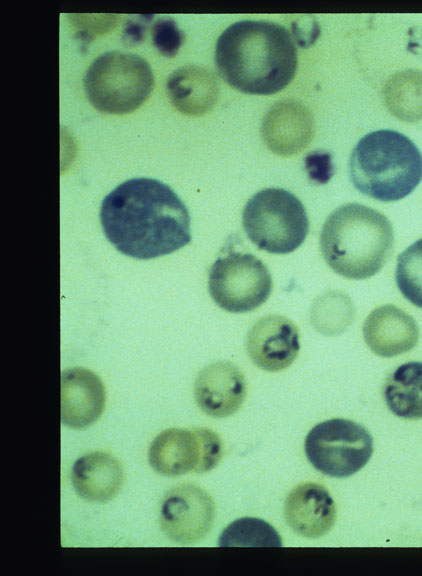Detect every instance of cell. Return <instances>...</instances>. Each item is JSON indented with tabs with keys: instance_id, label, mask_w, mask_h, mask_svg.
I'll return each instance as SVG.
<instances>
[{
	"instance_id": "15",
	"label": "cell",
	"mask_w": 422,
	"mask_h": 576,
	"mask_svg": "<svg viewBox=\"0 0 422 576\" xmlns=\"http://www.w3.org/2000/svg\"><path fill=\"white\" fill-rule=\"evenodd\" d=\"M363 336L372 352L381 357H393L414 348L419 340L416 321L394 305L374 309L365 319Z\"/></svg>"
},
{
	"instance_id": "12",
	"label": "cell",
	"mask_w": 422,
	"mask_h": 576,
	"mask_svg": "<svg viewBox=\"0 0 422 576\" xmlns=\"http://www.w3.org/2000/svg\"><path fill=\"white\" fill-rule=\"evenodd\" d=\"M284 516L288 526L297 534L319 538L335 524V502L324 486L313 482L302 483L288 494Z\"/></svg>"
},
{
	"instance_id": "18",
	"label": "cell",
	"mask_w": 422,
	"mask_h": 576,
	"mask_svg": "<svg viewBox=\"0 0 422 576\" xmlns=\"http://www.w3.org/2000/svg\"><path fill=\"white\" fill-rule=\"evenodd\" d=\"M218 88L215 76L196 65L177 69L167 81L171 102L187 115H201L209 111L217 100Z\"/></svg>"
},
{
	"instance_id": "27",
	"label": "cell",
	"mask_w": 422,
	"mask_h": 576,
	"mask_svg": "<svg viewBox=\"0 0 422 576\" xmlns=\"http://www.w3.org/2000/svg\"><path fill=\"white\" fill-rule=\"evenodd\" d=\"M145 30V24L139 22H130L126 25V29L124 31L125 41L130 42L131 44H135L143 38Z\"/></svg>"
},
{
	"instance_id": "9",
	"label": "cell",
	"mask_w": 422,
	"mask_h": 576,
	"mask_svg": "<svg viewBox=\"0 0 422 576\" xmlns=\"http://www.w3.org/2000/svg\"><path fill=\"white\" fill-rule=\"evenodd\" d=\"M215 519V505L210 495L194 484L173 487L164 497L160 526L165 535L181 544H191L205 537Z\"/></svg>"
},
{
	"instance_id": "8",
	"label": "cell",
	"mask_w": 422,
	"mask_h": 576,
	"mask_svg": "<svg viewBox=\"0 0 422 576\" xmlns=\"http://www.w3.org/2000/svg\"><path fill=\"white\" fill-rule=\"evenodd\" d=\"M209 294L225 311L247 313L269 298L273 282L265 264L250 253L231 252L211 266Z\"/></svg>"
},
{
	"instance_id": "24",
	"label": "cell",
	"mask_w": 422,
	"mask_h": 576,
	"mask_svg": "<svg viewBox=\"0 0 422 576\" xmlns=\"http://www.w3.org/2000/svg\"><path fill=\"white\" fill-rule=\"evenodd\" d=\"M152 40L161 54L172 57L182 45L183 34L172 19L163 18L154 24Z\"/></svg>"
},
{
	"instance_id": "16",
	"label": "cell",
	"mask_w": 422,
	"mask_h": 576,
	"mask_svg": "<svg viewBox=\"0 0 422 576\" xmlns=\"http://www.w3.org/2000/svg\"><path fill=\"white\" fill-rule=\"evenodd\" d=\"M123 469L110 453L95 451L77 459L72 468V485L76 493L91 502L113 499L123 484Z\"/></svg>"
},
{
	"instance_id": "22",
	"label": "cell",
	"mask_w": 422,
	"mask_h": 576,
	"mask_svg": "<svg viewBox=\"0 0 422 576\" xmlns=\"http://www.w3.org/2000/svg\"><path fill=\"white\" fill-rule=\"evenodd\" d=\"M395 280L402 295L422 309V238L398 256Z\"/></svg>"
},
{
	"instance_id": "14",
	"label": "cell",
	"mask_w": 422,
	"mask_h": 576,
	"mask_svg": "<svg viewBox=\"0 0 422 576\" xmlns=\"http://www.w3.org/2000/svg\"><path fill=\"white\" fill-rule=\"evenodd\" d=\"M105 407V390L97 375L89 370H66L61 378V423L83 429L95 423Z\"/></svg>"
},
{
	"instance_id": "2",
	"label": "cell",
	"mask_w": 422,
	"mask_h": 576,
	"mask_svg": "<svg viewBox=\"0 0 422 576\" xmlns=\"http://www.w3.org/2000/svg\"><path fill=\"white\" fill-rule=\"evenodd\" d=\"M215 62L235 89L269 95L285 88L297 70V49L288 30L268 21L243 20L219 36Z\"/></svg>"
},
{
	"instance_id": "13",
	"label": "cell",
	"mask_w": 422,
	"mask_h": 576,
	"mask_svg": "<svg viewBox=\"0 0 422 576\" xmlns=\"http://www.w3.org/2000/svg\"><path fill=\"white\" fill-rule=\"evenodd\" d=\"M261 134L272 152L283 156L298 153L313 137L312 114L307 107L297 101H280L265 115Z\"/></svg>"
},
{
	"instance_id": "25",
	"label": "cell",
	"mask_w": 422,
	"mask_h": 576,
	"mask_svg": "<svg viewBox=\"0 0 422 576\" xmlns=\"http://www.w3.org/2000/svg\"><path fill=\"white\" fill-rule=\"evenodd\" d=\"M200 446V461L197 473L208 472L220 462L223 454L222 442L219 436L208 428H195Z\"/></svg>"
},
{
	"instance_id": "20",
	"label": "cell",
	"mask_w": 422,
	"mask_h": 576,
	"mask_svg": "<svg viewBox=\"0 0 422 576\" xmlns=\"http://www.w3.org/2000/svg\"><path fill=\"white\" fill-rule=\"evenodd\" d=\"M388 110L405 122L422 120V71L406 69L394 73L384 86Z\"/></svg>"
},
{
	"instance_id": "26",
	"label": "cell",
	"mask_w": 422,
	"mask_h": 576,
	"mask_svg": "<svg viewBox=\"0 0 422 576\" xmlns=\"http://www.w3.org/2000/svg\"><path fill=\"white\" fill-rule=\"evenodd\" d=\"M306 166L309 175L320 182H327L331 177L330 159L326 155L312 154L306 158Z\"/></svg>"
},
{
	"instance_id": "17",
	"label": "cell",
	"mask_w": 422,
	"mask_h": 576,
	"mask_svg": "<svg viewBox=\"0 0 422 576\" xmlns=\"http://www.w3.org/2000/svg\"><path fill=\"white\" fill-rule=\"evenodd\" d=\"M148 460L161 475L180 476L195 471L200 461V446L195 428H169L152 441Z\"/></svg>"
},
{
	"instance_id": "19",
	"label": "cell",
	"mask_w": 422,
	"mask_h": 576,
	"mask_svg": "<svg viewBox=\"0 0 422 576\" xmlns=\"http://www.w3.org/2000/svg\"><path fill=\"white\" fill-rule=\"evenodd\" d=\"M384 399L390 411L405 419L422 418V362L397 367L387 378Z\"/></svg>"
},
{
	"instance_id": "21",
	"label": "cell",
	"mask_w": 422,
	"mask_h": 576,
	"mask_svg": "<svg viewBox=\"0 0 422 576\" xmlns=\"http://www.w3.org/2000/svg\"><path fill=\"white\" fill-rule=\"evenodd\" d=\"M222 547H280L282 539L276 529L265 520L244 517L231 522L220 534Z\"/></svg>"
},
{
	"instance_id": "5",
	"label": "cell",
	"mask_w": 422,
	"mask_h": 576,
	"mask_svg": "<svg viewBox=\"0 0 422 576\" xmlns=\"http://www.w3.org/2000/svg\"><path fill=\"white\" fill-rule=\"evenodd\" d=\"M154 76L142 57L121 51L98 56L84 77V88L91 104L111 114L130 113L149 97Z\"/></svg>"
},
{
	"instance_id": "6",
	"label": "cell",
	"mask_w": 422,
	"mask_h": 576,
	"mask_svg": "<svg viewBox=\"0 0 422 576\" xmlns=\"http://www.w3.org/2000/svg\"><path fill=\"white\" fill-rule=\"evenodd\" d=\"M242 225L259 249L288 254L306 239L309 219L304 205L294 194L282 188H266L247 201Z\"/></svg>"
},
{
	"instance_id": "7",
	"label": "cell",
	"mask_w": 422,
	"mask_h": 576,
	"mask_svg": "<svg viewBox=\"0 0 422 576\" xmlns=\"http://www.w3.org/2000/svg\"><path fill=\"white\" fill-rule=\"evenodd\" d=\"M304 450L320 473L345 478L360 471L373 453V438L354 421L333 418L316 424L307 434Z\"/></svg>"
},
{
	"instance_id": "11",
	"label": "cell",
	"mask_w": 422,
	"mask_h": 576,
	"mask_svg": "<svg viewBox=\"0 0 422 576\" xmlns=\"http://www.w3.org/2000/svg\"><path fill=\"white\" fill-rule=\"evenodd\" d=\"M247 384L240 369L229 361H217L198 374L194 395L199 408L214 418L233 415L242 406Z\"/></svg>"
},
{
	"instance_id": "10",
	"label": "cell",
	"mask_w": 422,
	"mask_h": 576,
	"mask_svg": "<svg viewBox=\"0 0 422 576\" xmlns=\"http://www.w3.org/2000/svg\"><path fill=\"white\" fill-rule=\"evenodd\" d=\"M246 350L260 369L269 372L284 370L294 362L300 350L297 327L285 316H264L249 330Z\"/></svg>"
},
{
	"instance_id": "23",
	"label": "cell",
	"mask_w": 422,
	"mask_h": 576,
	"mask_svg": "<svg viewBox=\"0 0 422 576\" xmlns=\"http://www.w3.org/2000/svg\"><path fill=\"white\" fill-rule=\"evenodd\" d=\"M329 299L331 305H328L325 296L317 299V302L314 303L312 309V322L316 329H318L327 320V318L330 317L323 333L332 335L339 333L333 315L344 330L351 322L353 309L352 304L346 295L332 293L329 295Z\"/></svg>"
},
{
	"instance_id": "1",
	"label": "cell",
	"mask_w": 422,
	"mask_h": 576,
	"mask_svg": "<svg viewBox=\"0 0 422 576\" xmlns=\"http://www.w3.org/2000/svg\"><path fill=\"white\" fill-rule=\"evenodd\" d=\"M99 216L110 243L132 258L164 256L191 241L186 205L156 179L133 178L121 183L105 196Z\"/></svg>"
},
{
	"instance_id": "3",
	"label": "cell",
	"mask_w": 422,
	"mask_h": 576,
	"mask_svg": "<svg viewBox=\"0 0 422 576\" xmlns=\"http://www.w3.org/2000/svg\"><path fill=\"white\" fill-rule=\"evenodd\" d=\"M393 246L394 231L389 219L359 203H347L331 212L320 234L325 262L348 279L362 280L377 274Z\"/></svg>"
},
{
	"instance_id": "4",
	"label": "cell",
	"mask_w": 422,
	"mask_h": 576,
	"mask_svg": "<svg viewBox=\"0 0 422 576\" xmlns=\"http://www.w3.org/2000/svg\"><path fill=\"white\" fill-rule=\"evenodd\" d=\"M349 173L354 187L362 194L383 202L397 201L421 182L422 153L398 131H373L353 148Z\"/></svg>"
}]
</instances>
